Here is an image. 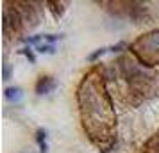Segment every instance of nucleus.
<instances>
[{"label": "nucleus", "mask_w": 159, "mask_h": 153, "mask_svg": "<svg viewBox=\"0 0 159 153\" xmlns=\"http://www.w3.org/2000/svg\"><path fill=\"white\" fill-rule=\"evenodd\" d=\"M54 86H56V84H54L48 77H45V79H41V80L38 82V93H39V95H45V93H48L50 89H54Z\"/></svg>", "instance_id": "obj_1"}, {"label": "nucleus", "mask_w": 159, "mask_h": 153, "mask_svg": "<svg viewBox=\"0 0 159 153\" xmlns=\"http://www.w3.org/2000/svg\"><path fill=\"white\" fill-rule=\"evenodd\" d=\"M20 96H22V89H20V87H9V89H6V98L11 100V102H18V100H20Z\"/></svg>", "instance_id": "obj_2"}, {"label": "nucleus", "mask_w": 159, "mask_h": 153, "mask_svg": "<svg viewBox=\"0 0 159 153\" xmlns=\"http://www.w3.org/2000/svg\"><path fill=\"white\" fill-rule=\"evenodd\" d=\"M36 48L39 53H54V45H38Z\"/></svg>", "instance_id": "obj_3"}, {"label": "nucleus", "mask_w": 159, "mask_h": 153, "mask_svg": "<svg viewBox=\"0 0 159 153\" xmlns=\"http://www.w3.org/2000/svg\"><path fill=\"white\" fill-rule=\"evenodd\" d=\"M38 142H39V148L41 151H47V144H45V132L43 130H38Z\"/></svg>", "instance_id": "obj_4"}, {"label": "nucleus", "mask_w": 159, "mask_h": 153, "mask_svg": "<svg viewBox=\"0 0 159 153\" xmlns=\"http://www.w3.org/2000/svg\"><path fill=\"white\" fill-rule=\"evenodd\" d=\"M104 53H106V48H100L98 52H95V53H91V55H89V61H95L97 57H100V55H104Z\"/></svg>", "instance_id": "obj_5"}, {"label": "nucleus", "mask_w": 159, "mask_h": 153, "mask_svg": "<svg viewBox=\"0 0 159 153\" xmlns=\"http://www.w3.org/2000/svg\"><path fill=\"white\" fill-rule=\"evenodd\" d=\"M23 53H25V55L29 57V61H30V62H34V55H32V52H30L29 48H27V50H23Z\"/></svg>", "instance_id": "obj_6"}]
</instances>
